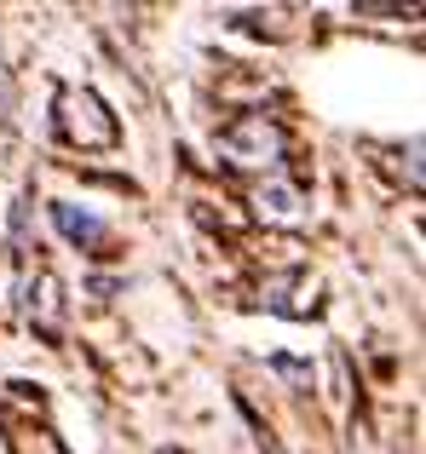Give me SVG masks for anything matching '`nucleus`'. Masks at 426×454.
I'll return each instance as SVG.
<instances>
[{
    "label": "nucleus",
    "instance_id": "nucleus-5",
    "mask_svg": "<svg viewBox=\"0 0 426 454\" xmlns=\"http://www.w3.org/2000/svg\"><path fill=\"white\" fill-rule=\"evenodd\" d=\"M52 224L69 236V242H81V247H92V242H104V219L99 213H87V207H75V201H52Z\"/></svg>",
    "mask_w": 426,
    "mask_h": 454
},
{
    "label": "nucleus",
    "instance_id": "nucleus-1",
    "mask_svg": "<svg viewBox=\"0 0 426 454\" xmlns=\"http://www.w3.org/2000/svg\"><path fill=\"white\" fill-rule=\"evenodd\" d=\"M58 127H64V138H69V145H81V150L115 145V115H110V104H104L99 92H87V87L58 92Z\"/></svg>",
    "mask_w": 426,
    "mask_h": 454
},
{
    "label": "nucleus",
    "instance_id": "nucleus-4",
    "mask_svg": "<svg viewBox=\"0 0 426 454\" xmlns=\"http://www.w3.org/2000/svg\"><path fill=\"white\" fill-rule=\"evenodd\" d=\"M259 305H265V310H282V317H312V310H317V277H305V270L271 277L265 288H259Z\"/></svg>",
    "mask_w": 426,
    "mask_h": 454
},
{
    "label": "nucleus",
    "instance_id": "nucleus-2",
    "mask_svg": "<svg viewBox=\"0 0 426 454\" xmlns=\"http://www.w3.org/2000/svg\"><path fill=\"white\" fill-rule=\"evenodd\" d=\"M219 155L231 167H242V173H271L282 161V127L265 121V115H248V121L219 133Z\"/></svg>",
    "mask_w": 426,
    "mask_h": 454
},
{
    "label": "nucleus",
    "instance_id": "nucleus-3",
    "mask_svg": "<svg viewBox=\"0 0 426 454\" xmlns=\"http://www.w3.org/2000/svg\"><path fill=\"white\" fill-rule=\"evenodd\" d=\"M254 213H259L265 224L294 231V224H305V190L288 184V178H265V184L254 190Z\"/></svg>",
    "mask_w": 426,
    "mask_h": 454
},
{
    "label": "nucleus",
    "instance_id": "nucleus-6",
    "mask_svg": "<svg viewBox=\"0 0 426 454\" xmlns=\"http://www.w3.org/2000/svg\"><path fill=\"white\" fill-rule=\"evenodd\" d=\"M58 277H35L29 288H23V310H29L35 322H41V328H58V322H64V300H58Z\"/></svg>",
    "mask_w": 426,
    "mask_h": 454
}]
</instances>
